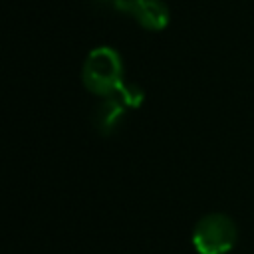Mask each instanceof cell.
I'll return each instance as SVG.
<instances>
[{"mask_svg": "<svg viewBox=\"0 0 254 254\" xmlns=\"http://www.w3.org/2000/svg\"><path fill=\"white\" fill-rule=\"evenodd\" d=\"M101 4L105 8H111L113 12H119V14H131L137 0H101Z\"/></svg>", "mask_w": 254, "mask_h": 254, "instance_id": "cell-5", "label": "cell"}, {"mask_svg": "<svg viewBox=\"0 0 254 254\" xmlns=\"http://www.w3.org/2000/svg\"><path fill=\"white\" fill-rule=\"evenodd\" d=\"M131 16L139 26L151 32H159L169 24V8L163 0H137Z\"/></svg>", "mask_w": 254, "mask_h": 254, "instance_id": "cell-4", "label": "cell"}, {"mask_svg": "<svg viewBox=\"0 0 254 254\" xmlns=\"http://www.w3.org/2000/svg\"><path fill=\"white\" fill-rule=\"evenodd\" d=\"M143 97L145 95L137 85L123 83V87L115 95L105 97V101H101L95 109V129L103 135H111L115 127L121 123L123 113L127 109L139 107L143 103Z\"/></svg>", "mask_w": 254, "mask_h": 254, "instance_id": "cell-3", "label": "cell"}, {"mask_svg": "<svg viewBox=\"0 0 254 254\" xmlns=\"http://www.w3.org/2000/svg\"><path fill=\"white\" fill-rule=\"evenodd\" d=\"M238 238L236 224L226 214H206L192 230V246L198 254H226Z\"/></svg>", "mask_w": 254, "mask_h": 254, "instance_id": "cell-2", "label": "cell"}, {"mask_svg": "<svg viewBox=\"0 0 254 254\" xmlns=\"http://www.w3.org/2000/svg\"><path fill=\"white\" fill-rule=\"evenodd\" d=\"M81 81L95 95H115L123 87V62L119 54L107 46L91 50L81 69Z\"/></svg>", "mask_w": 254, "mask_h": 254, "instance_id": "cell-1", "label": "cell"}]
</instances>
